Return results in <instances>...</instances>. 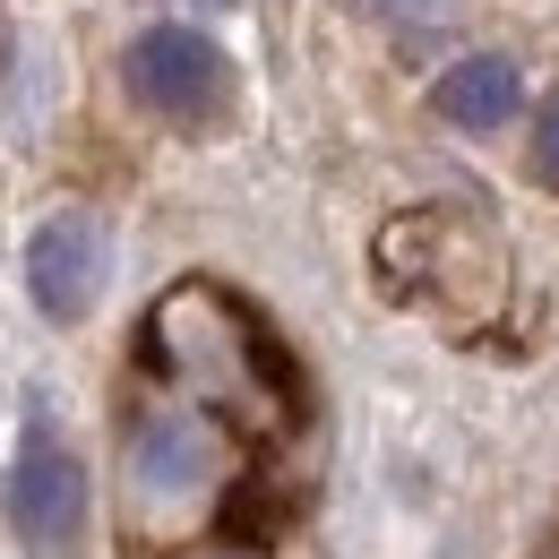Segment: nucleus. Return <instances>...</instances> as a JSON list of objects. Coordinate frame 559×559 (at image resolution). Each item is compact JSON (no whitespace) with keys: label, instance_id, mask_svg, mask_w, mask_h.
<instances>
[{"label":"nucleus","instance_id":"f257e3e1","mask_svg":"<svg viewBox=\"0 0 559 559\" xmlns=\"http://www.w3.org/2000/svg\"><path fill=\"white\" fill-rule=\"evenodd\" d=\"M130 86H139V104L173 112V121H207L224 104V52L199 26H146L130 44Z\"/></svg>","mask_w":559,"mask_h":559},{"label":"nucleus","instance_id":"f03ea898","mask_svg":"<svg viewBox=\"0 0 559 559\" xmlns=\"http://www.w3.org/2000/svg\"><path fill=\"white\" fill-rule=\"evenodd\" d=\"M104 267H112V241L95 215H52L26 241V293L44 319H86V301L104 293Z\"/></svg>","mask_w":559,"mask_h":559},{"label":"nucleus","instance_id":"7ed1b4c3","mask_svg":"<svg viewBox=\"0 0 559 559\" xmlns=\"http://www.w3.org/2000/svg\"><path fill=\"white\" fill-rule=\"evenodd\" d=\"M9 516H17V534L44 543V551H61L78 525H86V474H78V456L52 430H26V456H17V474H9Z\"/></svg>","mask_w":559,"mask_h":559},{"label":"nucleus","instance_id":"20e7f679","mask_svg":"<svg viewBox=\"0 0 559 559\" xmlns=\"http://www.w3.org/2000/svg\"><path fill=\"white\" fill-rule=\"evenodd\" d=\"M516 104H525V78H516V61H499V52H465L456 70L439 78V112L456 130H499Z\"/></svg>","mask_w":559,"mask_h":559},{"label":"nucleus","instance_id":"39448f33","mask_svg":"<svg viewBox=\"0 0 559 559\" xmlns=\"http://www.w3.org/2000/svg\"><path fill=\"white\" fill-rule=\"evenodd\" d=\"M534 164H543V181H559V95L543 104V121H534Z\"/></svg>","mask_w":559,"mask_h":559}]
</instances>
